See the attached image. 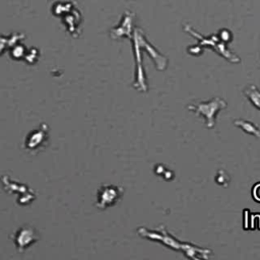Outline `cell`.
Masks as SVG:
<instances>
[{
  "mask_svg": "<svg viewBox=\"0 0 260 260\" xmlns=\"http://www.w3.org/2000/svg\"><path fill=\"white\" fill-rule=\"evenodd\" d=\"M137 233L144 239L159 242L174 251H181L190 259H208L210 255H212V251L210 249L201 248L192 243L179 241L166 230L165 225H160L154 230L141 226L137 230Z\"/></svg>",
  "mask_w": 260,
  "mask_h": 260,
  "instance_id": "cell-1",
  "label": "cell"
},
{
  "mask_svg": "<svg viewBox=\"0 0 260 260\" xmlns=\"http://www.w3.org/2000/svg\"><path fill=\"white\" fill-rule=\"evenodd\" d=\"M226 107V102L220 98H213L208 102H200L190 104L187 106L189 111L194 112L196 116H202L205 118L206 127L211 129L215 125V118L217 113Z\"/></svg>",
  "mask_w": 260,
  "mask_h": 260,
  "instance_id": "cell-2",
  "label": "cell"
},
{
  "mask_svg": "<svg viewBox=\"0 0 260 260\" xmlns=\"http://www.w3.org/2000/svg\"><path fill=\"white\" fill-rule=\"evenodd\" d=\"M184 29L189 32L190 35H192L193 37H195L197 40H198V43L199 45L201 46H208V47H212L213 50H215L217 53H219L220 55H222L224 58L229 59L230 61L234 62V63H237L240 61V59L234 55L233 53H231L228 48L225 47V44L224 42H222L219 37L217 35H213L209 38H204L202 37L201 35H199L197 31H195L191 26L189 25H185L184 26Z\"/></svg>",
  "mask_w": 260,
  "mask_h": 260,
  "instance_id": "cell-3",
  "label": "cell"
},
{
  "mask_svg": "<svg viewBox=\"0 0 260 260\" xmlns=\"http://www.w3.org/2000/svg\"><path fill=\"white\" fill-rule=\"evenodd\" d=\"M124 189L115 185H102L96 193L95 206L99 209H107L116 205L123 197Z\"/></svg>",
  "mask_w": 260,
  "mask_h": 260,
  "instance_id": "cell-4",
  "label": "cell"
},
{
  "mask_svg": "<svg viewBox=\"0 0 260 260\" xmlns=\"http://www.w3.org/2000/svg\"><path fill=\"white\" fill-rule=\"evenodd\" d=\"M49 141V126L43 122L37 129L28 133L24 141V148L32 154L43 150Z\"/></svg>",
  "mask_w": 260,
  "mask_h": 260,
  "instance_id": "cell-5",
  "label": "cell"
},
{
  "mask_svg": "<svg viewBox=\"0 0 260 260\" xmlns=\"http://www.w3.org/2000/svg\"><path fill=\"white\" fill-rule=\"evenodd\" d=\"M11 239L13 240L18 252H23L40 240V235L34 228L24 225L15 231L12 234Z\"/></svg>",
  "mask_w": 260,
  "mask_h": 260,
  "instance_id": "cell-6",
  "label": "cell"
},
{
  "mask_svg": "<svg viewBox=\"0 0 260 260\" xmlns=\"http://www.w3.org/2000/svg\"><path fill=\"white\" fill-rule=\"evenodd\" d=\"M2 183L4 189L9 192V193H15L17 192L18 194H21L17 198V202L19 204H28L31 200L35 199V193L26 186L23 184H18L10 180L9 177L3 176L2 177Z\"/></svg>",
  "mask_w": 260,
  "mask_h": 260,
  "instance_id": "cell-7",
  "label": "cell"
},
{
  "mask_svg": "<svg viewBox=\"0 0 260 260\" xmlns=\"http://www.w3.org/2000/svg\"><path fill=\"white\" fill-rule=\"evenodd\" d=\"M133 34H134V36L138 39V41H139L141 47H142L145 51H147L148 54H149V56L154 60V62H155V64H156V68H157L158 70H160V71H161V70H165L166 67H167V64H168V59H167L165 56H161L158 52H156L155 49L146 41V39H145V37H144V35L142 34V31H141L140 28H135V30H134Z\"/></svg>",
  "mask_w": 260,
  "mask_h": 260,
  "instance_id": "cell-8",
  "label": "cell"
},
{
  "mask_svg": "<svg viewBox=\"0 0 260 260\" xmlns=\"http://www.w3.org/2000/svg\"><path fill=\"white\" fill-rule=\"evenodd\" d=\"M133 18H134V14L126 11L119 25L111 30V38L115 40L121 39L123 37L131 38V26H132Z\"/></svg>",
  "mask_w": 260,
  "mask_h": 260,
  "instance_id": "cell-9",
  "label": "cell"
},
{
  "mask_svg": "<svg viewBox=\"0 0 260 260\" xmlns=\"http://www.w3.org/2000/svg\"><path fill=\"white\" fill-rule=\"evenodd\" d=\"M234 124L241 128L245 133L250 134L256 138H260V129L253 122L244 119H236L234 120Z\"/></svg>",
  "mask_w": 260,
  "mask_h": 260,
  "instance_id": "cell-10",
  "label": "cell"
},
{
  "mask_svg": "<svg viewBox=\"0 0 260 260\" xmlns=\"http://www.w3.org/2000/svg\"><path fill=\"white\" fill-rule=\"evenodd\" d=\"M243 92L247 96V99L252 103V105L258 110H260V89L256 85L250 84L243 89Z\"/></svg>",
  "mask_w": 260,
  "mask_h": 260,
  "instance_id": "cell-11",
  "label": "cell"
},
{
  "mask_svg": "<svg viewBox=\"0 0 260 260\" xmlns=\"http://www.w3.org/2000/svg\"><path fill=\"white\" fill-rule=\"evenodd\" d=\"M26 52L27 51L25 50V47L21 44H16L12 48H10V56L12 59H24Z\"/></svg>",
  "mask_w": 260,
  "mask_h": 260,
  "instance_id": "cell-12",
  "label": "cell"
},
{
  "mask_svg": "<svg viewBox=\"0 0 260 260\" xmlns=\"http://www.w3.org/2000/svg\"><path fill=\"white\" fill-rule=\"evenodd\" d=\"M214 180H215L216 184H218L219 186H222V187H228L231 182L230 176L224 170H218L214 177Z\"/></svg>",
  "mask_w": 260,
  "mask_h": 260,
  "instance_id": "cell-13",
  "label": "cell"
},
{
  "mask_svg": "<svg viewBox=\"0 0 260 260\" xmlns=\"http://www.w3.org/2000/svg\"><path fill=\"white\" fill-rule=\"evenodd\" d=\"M38 56H39V51L36 48H30L26 52L23 60H25L28 64H35L38 60Z\"/></svg>",
  "mask_w": 260,
  "mask_h": 260,
  "instance_id": "cell-14",
  "label": "cell"
},
{
  "mask_svg": "<svg viewBox=\"0 0 260 260\" xmlns=\"http://www.w3.org/2000/svg\"><path fill=\"white\" fill-rule=\"evenodd\" d=\"M218 37L222 42H230V40L232 39V34L228 29H221L218 34Z\"/></svg>",
  "mask_w": 260,
  "mask_h": 260,
  "instance_id": "cell-15",
  "label": "cell"
},
{
  "mask_svg": "<svg viewBox=\"0 0 260 260\" xmlns=\"http://www.w3.org/2000/svg\"><path fill=\"white\" fill-rule=\"evenodd\" d=\"M188 52L192 55H200L202 53V47L201 46H192L188 48Z\"/></svg>",
  "mask_w": 260,
  "mask_h": 260,
  "instance_id": "cell-16",
  "label": "cell"
}]
</instances>
